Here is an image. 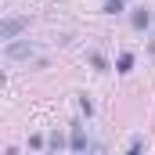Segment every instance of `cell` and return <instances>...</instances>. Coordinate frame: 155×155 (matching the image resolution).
I'll return each instance as SVG.
<instances>
[{
  "label": "cell",
  "instance_id": "52a82bcc",
  "mask_svg": "<svg viewBox=\"0 0 155 155\" xmlns=\"http://www.w3.org/2000/svg\"><path fill=\"white\" fill-rule=\"evenodd\" d=\"M123 7H126V0H108V4H105V15H119Z\"/></svg>",
  "mask_w": 155,
  "mask_h": 155
},
{
  "label": "cell",
  "instance_id": "277c9868",
  "mask_svg": "<svg viewBox=\"0 0 155 155\" xmlns=\"http://www.w3.org/2000/svg\"><path fill=\"white\" fill-rule=\"evenodd\" d=\"M130 22H134V29H144V25H148V22H152V11H148V7H137V11H134V18H130Z\"/></svg>",
  "mask_w": 155,
  "mask_h": 155
},
{
  "label": "cell",
  "instance_id": "6da1fadb",
  "mask_svg": "<svg viewBox=\"0 0 155 155\" xmlns=\"http://www.w3.org/2000/svg\"><path fill=\"white\" fill-rule=\"evenodd\" d=\"M25 29H29V18H22V15L18 18H4L0 22V40H15V36H22Z\"/></svg>",
  "mask_w": 155,
  "mask_h": 155
},
{
  "label": "cell",
  "instance_id": "7a4b0ae2",
  "mask_svg": "<svg viewBox=\"0 0 155 155\" xmlns=\"http://www.w3.org/2000/svg\"><path fill=\"white\" fill-rule=\"evenodd\" d=\"M33 54H36V43H33V40L7 43V58H33Z\"/></svg>",
  "mask_w": 155,
  "mask_h": 155
},
{
  "label": "cell",
  "instance_id": "5b68a950",
  "mask_svg": "<svg viewBox=\"0 0 155 155\" xmlns=\"http://www.w3.org/2000/svg\"><path fill=\"white\" fill-rule=\"evenodd\" d=\"M130 69H134V54H130V51H123V54H119V61H116V72H130Z\"/></svg>",
  "mask_w": 155,
  "mask_h": 155
},
{
  "label": "cell",
  "instance_id": "8992f818",
  "mask_svg": "<svg viewBox=\"0 0 155 155\" xmlns=\"http://www.w3.org/2000/svg\"><path fill=\"white\" fill-rule=\"evenodd\" d=\"M47 144H51V152H61V148H65V137H61V134L54 130V134L47 137Z\"/></svg>",
  "mask_w": 155,
  "mask_h": 155
},
{
  "label": "cell",
  "instance_id": "3957f363",
  "mask_svg": "<svg viewBox=\"0 0 155 155\" xmlns=\"http://www.w3.org/2000/svg\"><path fill=\"white\" fill-rule=\"evenodd\" d=\"M69 148H72V152H87V148H90V141H87V134H83V130H72V137H69Z\"/></svg>",
  "mask_w": 155,
  "mask_h": 155
}]
</instances>
